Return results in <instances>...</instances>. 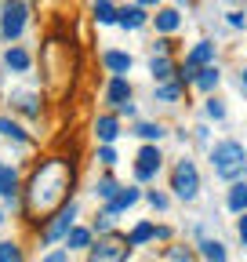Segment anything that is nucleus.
<instances>
[{
  "label": "nucleus",
  "instance_id": "1",
  "mask_svg": "<svg viewBox=\"0 0 247 262\" xmlns=\"http://www.w3.org/2000/svg\"><path fill=\"white\" fill-rule=\"evenodd\" d=\"M73 179H77V168H73L69 157H47V160H40L33 168V175H29V182L22 186L26 215L47 222L55 211H62L69 204Z\"/></svg>",
  "mask_w": 247,
  "mask_h": 262
},
{
  "label": "nucleus",
  "instance_id": "2",
  "mask_svg": "<svg viewBox=\"0 0 247 262\" xmlns=\"http://www.w3.org/2000/svg\"><path fill=\"white\" fill-rule=\"evenodd\" d=\"M207 160H211V171L218 175V179H226V182H236V179L247 171V149H243V142H236V139L214 142L211 153H207Z\"/></svg>",
  "mask_w": 247,
  "mask_h": 262
},
{
  "label": "nucleus",
  "instance_id": "3",
  "mask_svg": "<svg viewBox=\"0 0 247 262\" xmlns=\"http://www.w3.org/2000/svg\"><path fill=\"white\" fill-rule=\"evenodd\" d=\"M171 189H175L178 201H185V204H193L200 196V171H196V164L189 157H182L171 168Z\"/></svg>",
  "mask_w": 247,
  "mask_h": 262
},
{
  "label": "nucleus",
  "instance_id": "4",
  "mask_svg": "<svg viewBox=\"0 0 247 262\" xmlns=\"http://www.w3.org/2000/svg\"><path fill=\"white\" fill-rule=\"evenodd\" d=\"M29 26V4L26 0H4L0 4V37L4 40H18Z\"/></svg>",
  "mask_w": 247,
  "mask_h": 262
},
{
  "label": "nucleus",
  "instance_id": "5",
  "mask_svg": "<svg viewBox=\"0 0 247 262\" xmlns=\"http://www.w3.org/2000/svg\"><path fill=\"white\" fill-rule=\"evenodd\" d=\"M128 251H131L128 237L109 233V237H102L95 248H87V262H124V258H128Z\"/></svg>",
  "mask_w": 247,
  "mask_h": 262
},
{
  "label": "nucleus",
  "instance_id": "6",
  "mask_svg": "<svg viewBox=\"0 0 247 262\" xmlns=\"http://www.w3.org/2000/svg\"><path fill=\"white\" fill-rule=\"evenodd\" d=\"M73 226H77V204L69 201V204L62 208V211H55V215H51V219L44 222V233H40V237H44V244H55V241H66Z\"/></svg>",
  "mask_w": 247,
  "mask_h": 262
},
{
  "label": "nucleus",
  "instance_id": "7",
  "mask_svg": "<svg viewBox=\"0 0 247 262\" xmlns=\"http://www.w3.org/2000/svg\"><path fill=\"white\" fill-rule=\"evenodd\" d=\"M8 106H11L15 113L29 117V120H37V117H40V91H37L33 84H18V88L8 91Z\"/></svg>",
  "mask_w": 247,
  "mask_h": 262
},
{
  "label": "nucleus",
  "instance_id": "8",
  "mask_svg": "<svg viewBox=\"0 0 247 262\" xmlns=\"http://www.w3.org/2000/svg\"><path fill=\"white\" fill-rule=\"evenodd\" d=\"M160 164H164V157H160V146H142L138 153H135V179L138 182H153L157 179V171H160Z\"/></svg>",
  "mask_w": 247,
  "mask_h": 262
},
{
  "label": "nucleus",
  "instance_id": "9",
  "mask_svg": "<svg viewBox=\"0 0 247 262\" xmlns=\"http://www.w3.org/2000/svg\"><path fill=\"white\" fill-rule=\"evenodd\" d=\"M91 131H95V139L102 146H113L120 139V117L116 113H98L95 120H91Z\"/></svg>",
  "mask_w": 247,
  "mask_h": 262
},
{
  "label": "nucleus",
  "instance_id": "10",
  "mask_svg": "<svg viewBox=\"0 0 247 262\" xmlns=\"http://www.w3.org/2000/svg\"><path fill=\"white\" fill-rule=\"evenodd\" d=\"M102 98H106V102H109L113 110L128 106V102H131V80H128V77H109V80H106Z\"/></svg>",
  "mask_w": 247,
  "mask_h": 262
},
{
  "label": "nucleus",
  "instance_id": "11",
  "mask_svg": "<svg viewBox=\"0 0 247 262\" xmlns=\"http://www.w3.org/2000/svg\"><path fill=\"white\" fill-rule=\"evenodd\" d=\"M98 58H102V66L109 70V77H128V70L135 66L131 51H120V48H106Z\"/></svg>",
  "mask_w": 247,
  "mask_h": 262
},
{
  "label": "nucleus",
  "instance_id": "12",
  "mask_svg": "<svg viewBox=\"0 0 247 262\" xmlns=\"http://www.w3.org/2000/svg\"><path fill=\"white\" fill-rule=\"evenodd\" d=\"M214 55H218V44L214 40H196L189 48V55H185V62H193L200 66V70H207V66H214Z\"/></svg>",
  "mask_w": 247,
  "mask_h": 262
},
{
  "label": "nucleus",
  "instance_id": "13",
  "mask_svg": "<svg viewBox=\"0 0 247 262\" xmlns=\"http://www.w3.org/2000/svg\"><path fill=\"white\" fill-rule=\"evenodd\" d=\"M142 201V189L138 186H124L116 196H113V201L106 204V215H116V211H128V208H135Z\"/></svg>",
  "mask_w": 247,
  "mask_h": 262
},
{
  "label": "nucleus",
  "instance_id": "14",
  "mask_svg": "<svg viewBox=\"0 0 247 262\" xmlns=\"http://www.w3.org/2000/svg\"><path fill=\"white\" fill-rule=\"evenodd\" d=\"M145 22H149V11H145L142 4H131V8L124 4V8H120V18H116L120 29H142Z\"/></svg>",
  "mask_w": 247,
  "mask_h": 262
},
{
  "label": "nucleus",
  "instance_id": "15",
  "mask_svg": "<svg viewBox=\"0 0 247 262\" xmlns=\"http://www.w3.org/2000/svg\"><path fill=\"white\" fill-rule=\"evenodd\" d=\"M153 26H157L160 37H167V33L182 29V11H178V8H160L157 15H153Z\"/></svg>",
  "mask_w": 247,
  "mask_h": 262
},
{
  "label": "nucleus",
  "instance_id": "16",
  "mask_svg": "<svg viewBox=\"0 0 247 262\" xmlns=\"http://www.w3.org/2000/svg\"><path fill=\"white\" fill-rule=\"evenodd\" d=\"M29 66H33V58H29L26 48L11 44V48L4 51V70H11V73H29Z\"/></svg>",
  "mask_w": 247,
  "mask_h": 262
},
{
  "label": "nucleus",
  "instance_id": "17",
  "mask_svg": "<svg viewBox=\"0 0 247 262\" xmlns=\"http://www.w3.org/2000/svg\"><path fill=\"white\" fill-rule=\"evenodd\" d=\"M0 139H8L15 146H29V131L18 120H11V117H0Z\"/></svg>",
  "mask_w": 247,
  "mask_h": 262
},
{
  "label": "nucleus",
  "instance_id": "18",
  "mask_svg": "<svg viewBox=\"0 0 247 262\" xmlns=\"http://www.w3.org/2000/svg\"><path fill=\"white\" fill-rule=\"evenodd\" d=\"M22 193V182H18V171L11 168V164H4L0 168V196L4 201H15V196Z\"/></svg>",
  "mask_w": 247,
  "mask_h": 262
},
{
  "label": "nucleus",
  "instance_id": "19",
  "mask_svg": "<svg viewBox=\"0 0 247 262\" xmlns=\"http://www.w3.org/2000/svg\"><path fill=\"white\" fill-rule=\"evenodd\" d=\"M131 135H138V139H142V142H149V146H157V142L167 135V127H164L160 120H142V124H135Z\"/></svg>",
  "mask_w": 247,
  "mask_h": 262
},
{
  "label": "nucleus",
  "instance_id": "20",
  "mask_svg": "<svg viewBox=\"0 0 247 262\" xmlns=\"http://www.w3.org/2000/svg\"><path fill=\"white\" fill-rule=\"evenodd\" d=\"M91 18H95V26H116L120 8L113 4V0H95V8H91Z\"/></svg>",
  "mask_w": 247,
  "mask_h": 262
},
{
  "label": "nucleus",
  "instance_id": "21",
  "mask_svg": "<svg viewBox=\"0 0 247 262\" xmlns=\"http://www.w3.org/2000/svg\"><path fill=\"white\" fill-rule=\"evenodd\" d=\"M175 70H178V66H175L171 58H160V55L149 58V77L157 80V84H167V80L175 77Z\"/></svg>",
  "mask_w": 247,
  "mask_h": 262
},
{
  "label": "nucleus",
  "instance_id": "22",
  "mask_svg": "<svg viewBox=\"0 0 247 262\" xmlns=\"http://www.w3.org/2000/svg\"><path fill=\"white\" fill-rule=\"evenodd\" d=\"M226 208H229L233 215H247V182H233V186H229Z\"/></svg>",
  "mask_w": 247,
  "mask_h": 262
},
{
  "label": "nucleus",
  "instance_id": "23",
  "mask_svg": "<svg viewBox=\"0 0 247 262\" xmlns=\"http://www.w3.org/2000/svg\"><path fill=\"white\" fill-rule=\"evenodd\" d=\"M66 248H69V251H84V248H91V229H87V226H73V229H69V237H66Z\"/></svg>",
  "mask_w": 247,
  "mask_h": 262
},
{
  "label": "nucleus",
  "instance_id": "24",
  "mask_svg": "<svg viewBox=\"0 0 247 262\" xmlns=\"http://www.w3.org/2000/svg\"><path fill=\"white\" fill-rule=\"evenodd\" d=\"M145 241H157V226H153V222H142V226H135L131 233H128V244L131 248H142Z\"/></svg>",
  "mask_w": 247,
  "mask_h": 262
},
{
  "label": "nucleus",
  "instance_id": "25",
  "mask_svg": "<svg viewBox=\"0 0 247 262\" xmlns=\"http://www.w3.org/2000/svg\"><path fill=\"white\" fill-rule=\"evenodd\" d=\"M120 189H124V186H120L113 175H106V179H98V182H95V196H98V201H106V204L113 201V196H116Z\"/></svg>",
  "mask_w": 247,
  "mask_h": 262
},
{
  "label": "nucleus",
  "instance_id": "26",
  "mask_svg": "<svg viewBox=\"0 0 247 262\" xmlns=\"http://www.w3.org/2000/svg\"><path fill=\"white\" fill-rule=\"evenodd\" d=\"M218 84H222V70H218V66H207V70H200V77H196V88H200V91H214Z\"/></svg>",
  "mask_w": 247,
  "mask_h": 262
},
{
  "label": "nucleus",
  "instance_id": "27",
  "mask_svg": "<svg viewBox=\"0 0 247 262\" xmlns=\"http://www.w3.org/2000/svg\"><path fill=\"white\" fill-rule=\"evenodd\" d=\"M182 91H185V88H182L178 80H167V84H157V98H160V102H171V106H175V102H178V98H182Z\"/></svg>",
  "mask_w": 247,
  "mask_h": 262
},
{
  "label": "nucleus",
  "instance_id": "28",
  "mask_svg": "<svg viewBox=\"0 0 247 262\" xmlns=\"http://www.w3.org/2000/svg\"><path fill=\"white\" fill-rule=\"evenodd\" d=\"M200 251L207 262H226V244L222 241H200Z\"/></svg>",
  "mask_w": 247,
  "mask_h": 262
},
{
  "label": "nucleus",
  "instance_id": "29",
  "mask_svg": "<svg viewBox=\"0 0 247 262\" xmlns=\"http://www.w3.org/2000/svg\"><path fill=\"white\" fill-rule=\"evenodd\" d=\"M0 262H26L22 258V248L15 241H0Z\"/></svg>",
  "mask_w": 247,
  "mask_h": 262
},
{
  "label": "nucleus",
  "instance_id": "30",
  "mask_svg": "<svg viewBox=\"0 0 247 262\" xmlns=\"http://www.w3.org/2000/svg\"><path fill=\"white\" fill-rule=\"evenodd\" d=\"M95 160L102 164V168H116V160H120V157H116V149H113V146H98Z\"/></svg>",
  "mask_w": 247,
  "mask_h": 262
},
{
  "label": "nucleus",
  "instance_id": "31",
  "mask_svg": "<svg viewBox=\"0 0 247 262\" xmlns=\"http://www.w3.org/2000/svg\"><path fill=\"white\" fill-rule=\"evenodd\" d=\"M204 110H207V117H211V120H226V102H222V98H214V95H211Z\"/></svg>",
  "mask_w": 247,
  "mask_h": 262
},
{
  "label": "nucleus",
  "instance_id": "32",
  "mask_svg": "<svg viewBox=\"0 0 247 262\" xmlns=\"http://www.w3.org/2000/svg\"><path fill=\"white\" fill-rule=\"evenodd\" d=\"M175 51V44L167 40V37H160V40H153V55H160V58H167Z\"/></svg>",
  "mask_w": 247,
  "mask_h": 262
},
{
  "label": "nucleus",
  "instance_id": "33",
  "mask_svg": "<svg viewBox=\"0 0 247 262\" xmlns=\"http://www.w3.org/2000/svg\"><path fill=\"white\" fill-rule=\"evenodd\" d=\"M167 258L171 262H193V251L189 248H167Z\"/></svg>",
  "mask_w": 247,
  "mask_h": 262
},
{
  "label": "nucleus",
  "instance_id": "34",
  "mask_svg": "<svg viewBox=\"0 0 247 262\" xmlns=\"http://www.w3.org/2000/svg\"><path fill=\"white\" fill-rule=\"evenodd\" d=\"M145 201H149L153 208H157V211H164V208H167V196H164V193H157V189H153V193H145Z\"/></svg>",
  "mask_w": 247,
  "mask_h": 262
},
{
  "label": "nucleus",
  "instance_id": "35",
  "mask_svg": "<svg viewBox=\"0 0 247 262\" xmlns=\"http://www.w3.org/2000/svg\"><path fill=\"white\" fill-rule=\"evenodd\" d=\"M226 22H229L233 29H243V26H247V15H243V11H229V15H226Z\"/></svg>",
  "mask_w": 247,
  "mask_h": 262
},
{
  "label": "nucleus",
  "instance_id": "36",
  "mask_svg": "<svg viewBox=\"0 0 247 262\" xmlns=\"http://www.w3.org/2000/svg\"><path fill=\"white\" fill-rule=\"evenodd\" d=\"M40 262H69V251H62V248H55V251H47Z\"/></svg>",
  "mask_w": 247,
  "mask_h": 262
},
{
  "label": "nucleus",
  "instance_id": "37",
  "mask_svg": "<svg viewBox=\"0 0 247 262\" xmlns=\"http://www.w3.org/2000/svg\"><path fill=\"white\" fill-rule=\"evenodd\" d=\"M236 237H240V244L247 248V215H240V222H236Z\"/></svg>",
  "mask_w": 247,
  "mask_h": 262
},
{
  "label": "nucleus",
  "instance_id": "38",
  "mask_svg": "<svg viewBox=\"0 0 247 262\" xmlns=\"http://www.w3.org/2000/svg\"><path fill=\"white\" fill-rule=\"evenodd\" d=\"M113 226V215H98V222H95V229H102V233H106V229Z\"/></svg>",
  "mask_w": 247,
  "mask_h": 262
},
{
  "label": "nucleus",
  "instance_id": "39",
  "mask_svg": "<svg viewBox=\"0 0 247 262\" xmlns=\"http://www.w3.org/2000/svg\"><path fill=\"white\" fill-rule=\"evenodd\" d=\"M138 4H142V8L149 11V8H157V4H160V0H138Z\"/></svg>",
  "mask_w": 247,
  "mask_h": 262
},
{
  "label": "nucleus",
  "instance_id": "40",
  "mask_svg": "<svg viewBox=\"0 0 247 262\" xmlns=\"http://www.w3.org/2000/svg\"><path fill=\"white\" fill-rule=\"evenodd\" d=\"M175 4H182V8H189V0H175Z\"/></svg>",
  "mask_w": 247,
  "mask_h": 262
},
{
  "label": "nucleus",
  "instance_id": "41",
  "mask_svg": "<svg viewBox=\"0 0 247 262\" xmlns=\"http://www.w3.org/2000/svg\"><path fill=\"white\" fill-rule=\"evenodd\" d=\"M0 91H4V73H0Z\"/></svg>",
  "mask_w": 247,
  "mask_h": 262
},
{
  "label": "nucleus",
  "instance_id": "42",
  "mask_svg": "<svg viewBox=\"0 0 247 262\" xmlns=\"http://www.w3.org/2000/svg\"><path fill=\"white\" fill-rule=\"evenodd\" d=\"M243 84H247V70H243Z\"/></svg>",
  "mask_w": 247,
  "mask_h": 262
},
{
  "label": "nucleus",
  "instance_id": "43",
  "mask_svg": "<svg viewBox=\"0 0 247 262\" xmlns=\"http://www.w3.org/2000/svg\"><path fill=\"white\" fill-rule=\"evenodd\" d=\"M0 168H4V160H0Z\"/></svg>",
  "mask_w": 247,
  "mask_h": 262
},
{
  "label": "nucleus",
  "instance_id": "44",
  "mask_svg": "<svg viewBox=\"0 0 247 262\" xmlns=\"http://www.w3.org/2000/svg\"><path fill=\"white\" fill-rule=\"evenodd\" d=\"M0 222H4V215H0Z\"/></svg>",
  "mask_w": 247,
  "mask_h": 262
}]
</instances>
